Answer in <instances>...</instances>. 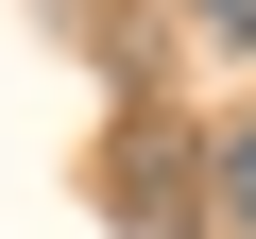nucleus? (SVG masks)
<instances>
[{
  "instance_id": "obj_1",
  "label": "nucleus",
  "mask_w": 256,
  "mask_h": 239,
  "mask_svg": "<svg viewBox=\"0 0 256 239\" xmlns=\"http://www.w3.org/2000/svg\"><path fill=\"white\" fill-rule=\"evenodd\" d=\"M102 205H120V239H205L222 222V120L205 102H120L102 120Z\"/></svg>"
},
{
  "instance_id": "obj_2",
  "label": "nucleus",
  "mask_w": 256,
  "mask_h": 239,
  "mask_svg": "<svg viewBox=\"0 0 256 239\" xmlns=\"http://www.w3.org/2000/svg\"><path fill=\"white\" fill-rule=\"evenodd\" d=\"M222 239H256V102L222 120Z\"/></svg>"
},
{
  "instance_id": "obj_3",
  "label": "nucleus",
  "mask_w": 256,
  "mask_h": 239,
  "mask_svg": "<svg viewBox=\"0 0 256 239\" xmlns=\"http://www.w3.org/2000/svg\"><path fill=\"white\" fill-rule=\"evenodd\" d=\"M188 18H205V34H222V52H256V0H188Z\"/></svg>"
}]
</instances>
